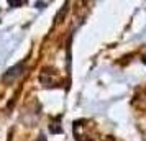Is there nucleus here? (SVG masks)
<instances>
[{
  "label": "nucleus",
  "mask_w": 146,
  "mask_h": 141,
  "mask_svg": "<svg viewBox=\"0 0 146 141\" xmlns=\"http://www.w3.org/2000/svg\"><path fill=\"white\" fill-rule=\"evenodd\" d=\"M35 141H46V136H44V134H40V136H38Z\"/></svg>",
  "instance_id": "5"
},
{
  "label": "nucleus",
  "mask_w": 146,
  "mask_h": 141,
  "mask_svg": "<svg viewBox=\"0 0 146 141\" xmlns=\"http://www.w3.org/2000/svg\"><path fill=\"white\" fill-rule=\"evenodd\" d=\"M66 10H67V7H62L59 10V13L56 15V20H54V26L56 25H59V21H61V18H62V15H66Z\"/></svg>",
  "instance_id": "3"
},
{
  "label": "nucleus",
  "mask_w": 146,
  "mask_h": 141,
  "mask_svg": "<svg viewBox=\"0 0 146 141\" xmlns=\"http://www.w3.org/2000/svg\"><path fill=\"white\" fill-rule=\"evenodd\" d=\"M49 131L51 133H62V128L59 126L58 121H53V123H49Z\"/></svg>",
  "instance_id": "2"
},
{
  "label": "nucleus",
  "mask_w": 146,
  "mask_h": 141,
  "mask_svg": "<svg viewBox=\"0 0 146 141\" xmlns=\"http://www.w3.org/2000/svg\"><path fill=\"white\" fill-rule=\"evenodd\" d=\"M21 72H23V62H18V64H15L13 67H10L7 72L3 74L2 81L5 82V84H10V82H13L17 77H20Z\"/></svg>",
  "instance_id": "1"
},
{
  "label": "nucleus",
  "mask_w": 146,
  "mask_h": 141,
  "mask_svg": "<svg viewBox=\"0 0 146 141\" xmlns=\"http://www.w3.org/2000/svg\"><path fill=\"white\" fill-rule=\"evenodd\" d=\"M8 3H10V7H17V5H23V2H12V0H10Z\"/></svg>",
  "instance_id": "4"
}]
</instances>
